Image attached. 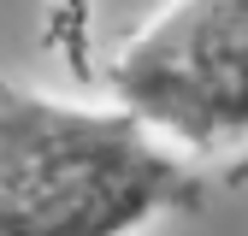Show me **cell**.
<instances>
[{
  "instance_id": "cell-1",
  "label": "cell",
  "mask_w": 248,
  "mask_h": 236,
  "mask_svg": "<svg viewBox=\"0 0 248 236\" xmlns=\"http://www.w3.org/2000/svg\"><path fill=\"white\" fill-rule=\"evenodd\" d=\"M201 201V171L118 106L0 77V236H136Z\"/></svg>"
},
{
  "instance_id": "cell-2",
  "label": "cell",
  "mask_w": 248,
  "mask_h": 236,
  "mask_svg": "<svg viewBox=\"0 0 248 236\" xmlns=\"http://www.w3.org/2000/svg\"><path fill=\"white\" fill-rule=\"evenodd\" d=\"M112 106L183 154L248 142V0H189L148 18L112 59Z\"/></svg>"
}]
</instances>
